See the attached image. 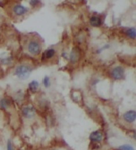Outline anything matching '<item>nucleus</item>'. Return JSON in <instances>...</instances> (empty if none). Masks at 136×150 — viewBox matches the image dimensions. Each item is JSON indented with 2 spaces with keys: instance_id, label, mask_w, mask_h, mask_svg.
I'll use <instances>...</instances> for the list:
<instances>
[{
  "instance_id": "f257e3e1",
  "label": "nucleus",
  "mask_w": 136,
  "mask_h": 150,
  "mask_svg": "<svg viewBox=\"0 0 136 150\" xmlns=\"http://www.w3.org/2000/svg\"><path fill=\"white\" fill-rule=\"evenodd\" d=\"M31 72V68L30 67L26 66V65H20L18 66L15 69V75L20 80H26L30 76Z\"/></svg>"
},
{
  "instance_id": "f03ea898",
  "label": "nucleus",
  "mask_w": 136,
  "mask_h": 150,
  "mask_svg": "<svg viewBox=\"0 0 136 150\" xmlns=\"http://www.w3.org/2000/svg\"><path fill=\"white\" fill-rule=\"evenodd\" d=\"M27 50L32 55H38L41 52V46L36 41H31L28 43Z\"/></svg>"
},
{
  "instance_id": "7ed1b4c3",
  "label": "nucleus",
  "mask_w": 136,
  "mask_h": 150,
  "mask_svg": "<svg viewBox=\"0 0 136 150\" xmlns=\"http://www.w3.org/2000/svg\"><path fill=\"white\" fill-rule=\"evenodd\" d=\"M111 76L115 80H122L124 77V70L122 67H116L111 71Z\"/></svg>"
},
{
  "instance_id": "20e7f679",
  "label": "nucleus",
  "mask_w": 136,
  "mask_h": 150,
  "mask_svg": "<svg viewBox=\"0 0 136 150\" xmlns=\"http://www.w3.org/2000/svg\"><path fill=\"white\" fill-rule=\"evenodd\" d=\"M70 61L72 63H75L77 61H79V59H80V51L78 47H74V48L71 51L70 55Z\"/></svg>"
},
{
  "instance_id": "39448f33",
  "label": "nucleus",
  "mask_w": 136,
  "mask_h": 150,
  "mask_svg": "<svg viewBox=\"0 0 136 150\" xmlns=\"http://www.w3.org/2000/svg\"><path fill=\"white\" fill-rule=\"evenodd\" d=\"M35 109L31 106H27L23 109V114L27 118H31L32 116L35 115Z\"/></svg>"
},
{
  "instance_id": "423d86ee",
  "label": "nucleus",
  "mask_w": 136,
  "mask_h": 150,
  "mask_svg": "<svg viewBox=\"0 0 136 150\" xmlns=\"http://www.w3.org/2000/svg\"><path fill=\"white\" fill-rule=\"evenodd\" d=\"M13 11H14V14H17V15H23V14H26L27 12L28 9L27 7L22 6V5L17 4L13 7Z\"/></svg>"
},
{
  "instance_id": "0eeeda50",
  "label": "nucleus",
  "mask_w": 136,
  "mask_h": 150,
  "mask_svg": "<svg viewBox=\"0 0 136 150\" xmlns=\"http://www.w3.org/2000/svg\"><path fill=\"white\" fill-rule=\"evenodd\" d=\"M123 118L125 120L126 122L128 123H132L135 120L136 118V113L135 111H129V112H126L123 115Z\"/></svg>"
},
{
  "instance_id": "6e6552de",
  "label": "nucleus",
  "mask_w": 136,
  "mask_h": 150,
  "mask_svg": "<svg viewBox=\"0 0 136 150\" xmlns=\"http://www.w3.org/2000/svg\"><path fill=\"white\" fill-rule=\"evenodd\" d=\"M90 139L92 141H94V142H100L103 140V134L100 132H98V131L93 132L90 135Z\"/></svg>"
},
{
  "instance_id": "1a4fd4ad",
  "label": "nucleus",
  "mask_w": 136,
  "mask_h": 150,
  "mask_svg": "<svg viewBox=\"0 0 136 150\" xmlns=\"http://www.w3.org/2000/svg\"><path fill=\"white\" fill-rule=\"evenodd\" d=\"M90 23L92 27H94V28H97V27H99L100 25L102 24V20L98 16H93V17L91 18L90 19Z\"/></svg>"
},
{
  "instance_id": "9d476101",
  "label": "nucleus",
  "mask_w": 136,
  "mask_h": 150,
  "mask_svg": "<svg viewBox=\"0 0 136 150\" xmlns=\"http://www.w3.org/2000/svg\"><path fill=\"white\" fill-rule=\"evenodd\" d=\"M11 105V101H10L8 99H7V98H3V99H2V100H0V107L2 108H3V109H7V108H9Z\"/></svg>"
},
{
  "instance_id": "9b49d317",
  "label": "nucleus",
  "mask_w": 136,
  "mask_h": 150,
  "mask_svg": "<svg viewBox=\"0 0 136 150\" xmlns=\"http://www.w3.org/2000/svg\"><path fill=\"white\" fill-rule=\"evenodd\" d=\"M38 86H39V84H38V82L35 81H33L29 84V89L32 92H37V90H38Z\"/></svg>"
},
{
  "instance_id": "f8f14e48",
  "label": "nucleus",
  "mask_w": 136,
  "mask_h": 150,
  "mask_svg": "<svg viewBox=\"0 0 136 150\" xmlns=\"http://www.w3.org/2000/svg\"><path fill=\"white\" fill-rule=\"evenodd\" d=\"M55 55V51L54 49H48L46 50L44 53V56H46V59H51V58H53Z\"/></svg>"
},
{
  "instance_id": "ddd939ff",
  "label": "nucleus",
  "mask_w": 136,
  "mask_h": 150,
  "mask_svg": "<svg viewBox=\"0 0 136 150\" xmlns=\"http://www.w3.org/2000/svg\"><path fill=\"white\" fill-rule=\"evenodd\" d=\"M126 34H127V35L129 36L130 38L135 39V37H136L135 28H129V29L126 31Z\"/></svg>"
},
{
  "instance_id": "4468645a",
  "label": "nucleus",
  "mask_w": 136,
  "mask_h": 150,
  "mask_svg": "<svg viewBox=\"0 0 136 150\" xmlns=\"http://www.w3.org/2000/svg\"><path fill=\"white\" fill-rule=\"evenodd\" d=\"M119 149L120 150H135L134 148H133L131 145L130 144H124V145H122V146L119 147Z\"/></svg>"
},
{
  "instance_id": "2eb2a0df",
  "label": "nucleus",
  "mask_w": 136,
  "mask_h": 150,
  "mask_svg": "<svg viewBox=\"0 0 136 150\" xmlns=\"http://www.w3.org/2000/svg\"><path fill=\"white\" fill-rule=\"evenodd\" d=\"M43 84H44V86L46 87H48L51 84V81H50V79L48 76H45L44 80H43Z\"/></svg>"
},
{
  "instance_id": "dca6fc26",
  "label": "nucleus",
  "mask_w": 136,
  "mask_h": 150,
  "mask_svg": "<svg viewBox=\"0 0 136 150\" xmlns=\"http://www.w3.org/2000/svg\"><path fill=\"white\" fill-rule=\"evenodd\" d=\"M7 150H13V147L11 144V140H8V143H7Z\"/></svg>"
},
{
  "instance_id": "f3484780",
  "label": "nucleus",
  "mask_w": 136,
  "mask_h": 150,
  "mask_svg": "<svg viewBox=\"0 0 136 150\" xmlns=\"http://www.w3.org/2000/svg\"><path fill=\"white\" fill-rule=\"evenodd\" d=\"M39 2H38V0H33V1H31L30 2V3H31V5H32V6H35V5H36V4H38Z\"/></svg>"
}]
</instances>
